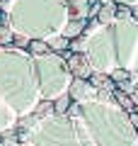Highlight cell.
<instances>
[{
	"mask_svg": "<svg viewBox=\"0 0 138 146\" xmlns=\"http://www.w3.org/2000/svg\"><path fill=\"white\" fill-rule=\"evenodd\" d=\"M114 7H116V3H109V5H99V10H97V22H102V25L112 22V20H114Z\"/></svg>",
	"mask_w": 138,
	"mask_h": 146,
	"instance_id": "cell-8",
	"label": "cell"
},
{
	"mask_svg": "<svg viewBox=\"0 0 138 146\" xmlns=\"http://www.w3.org/2000/svg\"><path fill=\"white\" fill-rule=\"evenodd\" d=\"M0 146H3V139H0Z\"/></svg>",
	"mask_w": 138,
	"mask_h": 146,
	"instance_id": "cell-20",
	"label": "cell"
},
{
	"mask_svg": "<svg viewBox=\"0 0 138 146\" xmlns=\"http://www.w3.org/2000/svg\"><path fill=\"white\" fill-rule=\"evenodd\" d=\"M66 68L73 78H80V80H87L90 73L95 71L85 54H73V51H68V56H66Z\"/></svg>",
	"mask_w": 138,
	"mask_h": 146,
	"instance_id": "cell-1",
	"label": "cell"
},
{
	"mask_svg": "<svg viewBox=\"0 0 138 146\" xmlns=\"http://www.w3.org/2000/svg\"><path fill=\"white\" fill-rule=\"evenodd\" d=\"M112 95H114V100L119 102V107H121V110H126V112H133V107H136V100H133L128 93H124L121 88H116Z\"/></svg>",
	"mask_w": 138,
	"mask_h": 146,
	"instance_id": "cell-4",
	"label": "cell"
},
{
	"mask_svg": "<svg viewBox=\"0 0 138 146\" xmlns=\"http://www.w3.org/2000/svg\"><path fill=\"white\" fill-rule=\"evenodd\" d=\"M12 29L5 25H0V46H7V44H12Z\"/></svg>",
	"mask_w": 138,
	"mask_h": 146,
	"instance_id": "cell-11",
	"label": "cell"
},
{
	"mask_svg": "<svg viewBox=\"0 0 138 146\" xmlns=\"http://www.w3.org/2000/svg\"><path fill=\"white\" fill-rule=\"evenodd\" d=\"M133 112H138V105H136V107H133Z\"/></svg>",
	"mask_w": 138,
	"mask_h": 146,
	"instance_id": "cell-19",
	"label": "cell"
},
{
	"mask_svg": "<svg viewBox=\"0 0 138 146\" xmlns=\"http://www.w3.org/2000/svg\"><path fill=\"white\" fill-rule=\"evenodd\" d=\"M109 76L114 78L116 88H124V85H126L128 80H131V71H128V68H114V71L109 73Z\"/></svg>",
	"mask_w": 138,
	"mask_h": 146,
	"instance_id": "cell-7",
	"label": "cell"
},
{
	"mask_svg": "<svg viewBox=\"0 0 138 146\" xmlns=\"http://www.w3.org/2000/svg\"><path fill=\"white\" fill-rule=\"evenodd\" d=\"M68 115H73V117H78V115H80V105H75V102H73L70 107H68Z\"/></svg>",
	"mask_w": 138,
	"mask_h": 146,
	"instance_id": "cell-16",
	"label": "cell"
},
{
	"mask_svg": "<svg viewBox=\"0 0 138 146\" xmlns=\"http://www.w3.org/2000/svg\"><path fill=\"white\" fill-rule=\"evenodd\" d=\"M87 29V20H70L66 25V32H63V36H68V39H78V36H82Z\"/></svg>",
	"mask_w": 138,
	"mask_h": 146,
	"instance_id": "cell-3",
	"label": "cell"
},
{
	"mask_svg": "<svg viewBox=\"0 0 138 146\" xmlns=\"http://www.w3.org/2000/svg\"><path fill=\"white\" fill-rule=\"evenodd\" d=\"M73 105V95L70 93H63L61 98H56V102H53V112L56 115H68V107Z\"/></svg>",
	"mask_w": 138,
	"mask_h": 146,
	"instance_id": "cell-5",
	"label": "cell"
},
{
	"mask_svg": "<svg viewBox=\"0 0 138 146\" xmlns=\"http://www.w3.org/2000/svg\"><path fill=\"white\" fill-rule=\"evenodd\" d=\"M49 112H53V102H39L36 105V110H34V117H44V115H49Z\"/></svg>",
	"mask_w": 138,
	"mask_h": 146,
	"instance_id": "cell-12",
	"label": "cell"
},
{
	"mask_svg": "<svg viewBox=\"0 0 138 146\" xmlns=\"http://www.w3.org/2000/svg\"><path fill=\"white\" fill-rule=\"evenodd\" d=\"M68 51H73V54H80V51H82V39H80V36H78V39H70Z\"/></svg>",
	"mask_w": 138,
	"mask_h": 146,
	"instance_id": "cell-13",
	"label": "cell"
},
{
	"mask_svg": "<svg viewBox=\"0 0 138 146\" xmlns=\"http://www.w3.org/2000/svg\"><path fill=\"white\" fill-rule=\"evenodd\" d=\"M29 42H32V39H27V36H22V34L12 36V44H15V46H29Z\"/></svg>",
	"mask_w": 138,
	"mask_h": 146,
	"instance_id": "cell-14",
	"label": "cell"
},
{
	"mask_svg": "<svg viewBox=\"0 0 138 146\" xmlns=\"http://www.w3.org/2000/svg\"><path fill=\"white\" fill-rule=\"evenodd\" d=\"M114 17H116V20H131V17H133V5L116 3V7H114Z\"/></svg>",
	"mask_w": 138,
	"mask_h": 146,
	"instance_id": "cell-10",
	"label": "cell"
},
{
	"mask_svg": "<svg viewBox=\"0 0 138 146\" xmlns=\"http://www.w3.org/2000/svg\"><path fill=\"white\" fill-rule=\"evenodd\" d=\"M131 20H136V22H138V5H133V17H131Z\"/></svg>",
	"mask_w": 138,
	"mask_h": 146,
	"instance_id": "cell-17",
	"label": "cell"
},
{
	"mask_svg": "<svg viewBox=\"0 0 138 146\" xmlns=\"http://www.w3.org/2000/svg\"><path fill=\"white\" fill-rule=\"evenodd\" d=\"M27 49H29V54H34V56H46V54H51V49H49V44H46L44 39H32Z\"/></svg>",
	"mask_w": 138,
	"mask_h": 146,
	"instance_id": "cell-6",
	"label": "cell"
},
{
	"mask_svg": "<svg viewBox=\"0 0 138 146\" xmlns=\"http://www.w3.org/2000/svg\"><path fill=\"white\" fill-rule=\"evenodd\" d=\"M46 44H49V49H51V51L61 54V51H68V44H70V39H68V36H63V34H58V36H53L51 42H46Z\"/></svg>",
	"mask_w": 138,
	"mask_h": 146,
	"instance_id": "cell-9",
	"label": "cell"
},
{
	"mask_svg": "<svg viewBox=\"0 0 138 146\" xmlns=\"http://www.w3.org/2000/svg\"><path fill=\"white\" fill-rule=\"evenodd\" d=\"M0 25H3V12H0Z\"/></svg>",
	"mask_w": 138,
	"mask_h": 146,
	"instance_id": "cell-18",
	"label": "cell"
},
{
	"mask_svg": "<svg viewBox=\"0 0 138 146\" xmlns=\"http://www.w3.org/2000/svg\"><path fill=\"white\" fill-rule=\"evenodd\" d=\"M87 85L95 88V90H99V93H114V90H116V83H114L112 76H109V73H97V71L90 73Z\"/></svg>",
	"mask_w": 138,
	"mask_h": 146,
	"instance_id": "cell-2",
	"label": "cell"
},
{
	"mask_svg": "<svg viewBox=\"0 0 138 146\" xmlns=\"http://www.w3.org/2000/svg\"><path fill=\"white\" fill-rule=\"evenodd\" d=\"M128 115V122H131V127L136 129V134H138V112H126Z\"/></svg>",
	"mask_w": 138,
	"mask_h": 146,
	"instance_id": "cell-15",
	"label": "cell"
}]
</instances>
